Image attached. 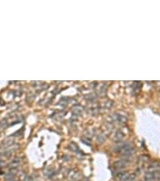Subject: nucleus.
Returning <instances> with one entry per match:
<instances>
[{"label": "nucleus", "instance_id": "nucleus-1", "mask_svg": "<svg viewBox=\"0 0 160 181\" xmlns=\"http://www.w3.org/2000/svg\"><path fill=\"white\" fill-rule=\"evenodd\" d=\"M131 163V160L130 158H124L123 159H121L117 160L113 163V167L115 169L119 170H122L126 168Z\"/></svg>", "mask_w": 160, "mask_h": 181}, {"label": "nucleus", "instance_id": "nucleus-2", "mask_svg": "<svg viewBox=\"0 0 160 181\" xmlns=\"http://www.w3.org/2000/svg\"><path fill=\"white\" fill-rule=\"evenodd\" d=\"M21 165V160L20 158H15L13 159L8 165V168L10 170V173L16 175L18 168Z\"/></svg>", "mask_w": 160, "mask_h": 181}, {"label": "nucleus", "instance_id": "nucleus-3", "mask_svg": "<svg viewBox=\"0 0 160 181\" xmlns=\"http://www.w3.org/2000/svg\"><path fill=\"white\" fill-rule=\"evenodd\" d=\"M150 161V158L146 154H142L139 157L138 160V165L140 169H142L144 167L145 165L148 164Z\"/></svg>", "mask_w": 160, "mask_h": 181}, {"label": "nucleus", "instance_id": "nucleus-4", "mask_svg": "<svg viewBox=\"0 0 160 181\" xmlns=\"http://www.w3.org/2000/svg\"><path fill=\"white\" fill-rule=\"evenodd\" d=\"M14 143V138L11 137H8L6 139H5L2 143L0 145V148H7L11 146Z\"/></svg>", "mask_w": 160, "mask_h": 181}, {"label": "nucleus", "instance_id": "nucleus-5", "mask_svg": "<svg viewBox=\"0 0 160 181\" xmlns=\"http://www.w3.org/2000/svg\"><path fill=\"white\" fill-rule=\"evenodd\" d=\"M130 174V173L124 171H121L120 172H119L116 176L117 181H127Z\"/></svg>", "mask_w": 160, "mask_h": 181}, {"label": "nucleus", "instance_id": "nucleus-6", "mask_svg": "<svg viewBox=\"0 0 160 181\" xmlns=\"http://www.w3.org/2000/svg\"><path fill=\"white\" fill-rule=\"evenodd\" d=\"M128 144V142H125V141H120V142H119V143H117V144H116V146H115L113 148V150L114 152L116 153H117V154H119V153L121 152V150L123 149V148Z\"/></svg>", "mask_w": 160, "mask_h": 181}, {"label": "nucleus", "instance_id": "nucleus-7", "mask_svg": "<svg viewBox=\"0 0 160 181\" xmlns=\"http://www.w3.org/2000/svg\"><path fill=\"white\" fill-rule=\"evenodd\" d=\"M68 177L69 179V180L71 181H76L79 180L81 178L80 173L78 171H75L74 170L70 171L69 172Z\"/></svg>", "mask_w": 160, "mask_h": 181}, {"label": "nucleus", "instance_id": "nucleus-8", "mask_svg": "<svg viewBox=\"0 0 160 181\" xmlns=\"http://www.w3.org/2000/svg\"><path fill=\"white\" fill-rule=\"evenodd\" d=\"M160 171V164L157 162L152 163L148 168V171L147 172H156Z\"/></svg>", "mask_w": 160, "mask_h": 181}, {"label": "nucleus", "instance_id": "nucleus-9", "mask_svg": "<svg viewBox=\"0 0 160 181\" xmlns=\"http://www.w3.org/2000/svg\"><path fill=\"white\" fill-rule=\"evenodd\" d=\"M125 137V134L120 131H119L115 133L113 137V140L116 143H119V142L122 141Z\"/></svg>", "mask_w": 160, "mask_h": 181}, {"label": "nucleus", "instance_id": "nucleus-10", "mask_svg": "<svg viewBox=\"0 0 160 181\" xmlns=\"http://www.w3.org/2000/svg\"><path fill=\"white\" fill-rule=\"evenodd\" d=\"M69 148L70 150H72V152H75V153H80V148L78 146V145L75 144L74 142H72L70 143L69 145Z\"/></svg>", "mask_w": 160, "mask_h": 181}, {"label": "nucleus", "instance_id": "nucleus-11", "mask_svg": "<svg viewBox=\"0 0 160 181\" xmlns=\"http://www.w3.org/2000/svg\"><path fill=\"white\" fill-rule=\"evenodd\" d=\"M105 140H106V137H105V135L104 134H103V133L100 134L98 137V138H97L98 143L99 144H103L104 142L105 141Z\"/></svg>", "mask_w": 160, "mask_h": 181}, {"label": "nucleus", "instance_id": "nucleus-12", "mask_svg": "<svg viewBox=\"0 0 160 181\" xmlns=\"http://www.w3.org/2000/svg\"><path fill=\"white\" fill-rule=\"evenodd\" d=\"M136 176H137V174L136 173H130L128 178L127 179V181H134V179H136Z\"/></svg>", "mask_w": 160, "mask_h": 181}, {"label": "nucleus", "instance_id": "nucleus-13", "mask_svg": "<svg viewBox=\"0 0 160 181\" xmlns=\"http://www.w3.org/2000/svg\"><path fill=\"white\" fill-rule=\"evenodd\" d=\"M22 181H31V178L27 176V175H23L22 176Z\"/></svg>", "mask_w": 160, "mask_h": 181}]
</instances>
